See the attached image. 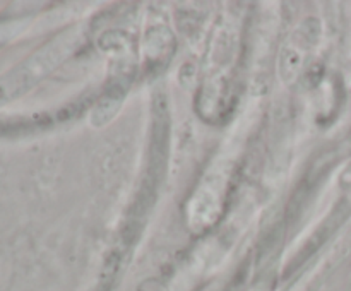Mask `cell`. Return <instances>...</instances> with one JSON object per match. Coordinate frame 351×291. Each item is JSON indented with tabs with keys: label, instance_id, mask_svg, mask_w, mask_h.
Wrapping results in <instances>:
<instances>
[{
	"label": "cell",
	"instance_id": "obj_1",
	"mask_svg": "<svg viewBox=\"0 0 351 291\" xmlns=\"http://www.w3.org/2000/svg\"><path fill=\"white\" fill-rule=\"evenodd\" d=\"M168 129H170V120H168L167 103H165L163 96H156L153 106V134H151L149 146V166H147V178L139 194L136 221L141 216H144L147 209V202L154 199L158 185H160L161 177H163L165 161H167L168 153Z\"/></svg>",
	"mask_w": 351,
	"mask_h": 291
}]
</instances>
